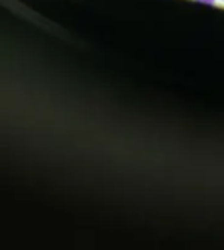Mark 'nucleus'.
Here are the masks:
<instances>
[{"label":"nucleus","mask_w":224,"mask_h":250,"mask_svg":"<svg viewBox=\"0 0 224 250\" xmlns=\"http://www.w3.org/2000/svg\"><path fill=\"white\" fill-rule=\"evenodd\" d=\"M202 1H210V3H213L214 0H202Z\"/></svg>","instance_id":"1"}]
</instances>
